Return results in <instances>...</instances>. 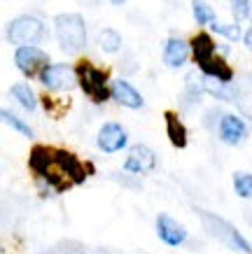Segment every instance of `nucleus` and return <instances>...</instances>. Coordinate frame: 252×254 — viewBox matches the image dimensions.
I'll return each mask as SVG.
<instances>
[{"mask_svg": "<svg viewBox=\"0 0 252 254\" xmlns=\"http://www.w3.org/2000/svg\"><path fill=\"white\" fill-rule=\"evenodd\" d=\"M28 166H31V170L40 180L47 177L54 166V149H49L45 145H35L31 149V156H28Z\"/></svg>", "mask_w": 252, "mask_h": 254, "instance_id": "obj_15", "label": "nucleus"}, {"mask_svg": "<svg viewBox=\"0 0 252 254\" xmlns=\"http://www.w3.org/2000/svg\"><path fill=\"white\" fill-rule=\"evenodd\" d=\"M9 96H12L26 112H35V110H38V96H35V91L31 89V84H26V82H16V84H12Z\"/></svg>", "mask_w": 252, "mask_h": 254, "instance_id": "obj_19", "label": "nucleus"}, {"mask_svg": "<svg viewBox=\"0 0 252 254\" xmlns=\"http://www.w3.org/2000/svg\"><path fill=\"white\" fill-rule=\"evenodd\" d=\"M75 68H77V79H80V89H82L84 96L91 100L93 105H103V103H107L112 98L110 79H107L105 70L96 68L89 61H80Z\"/></svg>", "mask_w": 252, "mask_h": 254, "instance_id": "obj_3", "label": "nucleus"}, {"mask_svg": "<svg viewBox=\"0 0 252 254\" xmlns=\"http://www.w3.org/2000/svg\"><path fill=\"white\" fill-rule=\"evenodd\" d=\"M231 14L234 21H245L252 14V2L250 0H231Z\"/></svg>", "mask_w": 252, "mask_h": 254, "instance_id": "obj_25", "label": "nucleus"}, {"mask_svg": "<svg viewBox=\"0 0 252 254\" xmlns=\"http://www.w3.org/2000/svg\"><path fill=\"white\" fill-rule=\"evenodd\" d=\"M157 168V154L147 145H133L129 149V156L124 161V173H133V175H145Z\"/></svg>", "mask_w": 252, "mask_h": 254, "instance_id": "obj_8", "label": "nucleus"}, {"mask_svg": "<svg viewBox=\"0 0 252 254\" xmlns=\"http://www.w3.org/2000/svg\"><path fill=\"white\" fill-rule=\"evenodd\" d=\"M122 45H124V40L115 28H103V31L98 33V47L105 54H117V52L122 49Z\"/></svg>", "mask_w": 252, "mask_h": 254, "instance_id": "obj_20", "label": "nucleus"}, {"mask_svg": "<svg viewBox=\"0 0 252 254\" xmlns=\"http://www.w3.org/2000/svg\"><path fill=\"white\" fill-rule=\"evenodd\" d=\"M164 122H166V135L170 140V145L177 147V149H182L187 147V128H184V124L180 122V117L175 112H166L164 115Z\"/></svg>", "mask_w": 252, "mask_h": 254, "instance_id": "obj_16", "label": "nucleus"}, {"mask_svg": "<svg viewBox=\"0 0 252 254\" xmlns=\"http://www.w3.org/2000/svg\"><path fill=\"white\" fill-rule=\"evenodd\" d=\"M243 42H245L248 49H252V28H248V31L243 33Z\"/></svg>", "mask_w": 252, "mask_h": 254, "instance_id": "obj_26", "label": "nucleus"}, {"mask_svg": "<svg viewBox=\"0 0 252 254\" xmlns=\"http://www.w3.org/2000/svg\"><path fill=\"white\" fill-rule=\"evenodd\" d=\"M0 117H2V122L7 124L9 128H14L19 135H23V138H33V128L23 122L21 117H16L14 112H9V110H2V112H0Z\"/></svg>", "mask_w": 252, "mask_h": 254, "instance_id": "obj_23", "label": "nucleus"}, {"mask_svg": "<svg viewBox=\"0 0 252 254\" xmlns=\"http://www.w3.org/2000/svg\"><path fill=\"white\" fill-rule=\"evenodd\" d=\"M110 2H112V5H124L126 0H110Z\"/></svg>", "mask_w": 252, "mask_h": 254, "instance_id": "obj_27", "label": "nucleus"}, {"mask_svg": "<svg viewBox=\"0 0 252 254\" xmlns=\"http://www.w3.org/2000/svg\"><path fill=\"white\" fill-rule=\"evenodd\" d=\"M54 33L59 47L68 54H77L86 47V21L77 12H63L54 19Z\"/></svg>", "mask_w": 252, "mask_h": 254, "instance_id": "obj_1", "label": "nucleus"}, {"mask_svg": "<svg viewBox=\"0 0 252 254\" xmlns=\"http://www.w3.org/2000/svg\"><path fill=\"white\" fill-rule=\"evenodd\" d=\"M203 91L210 93L217 100H224V103H231V100L236 98V91H234L231 82H222V79L208 77V75H203Z\"/></svg>", "mask_w": 252, "mask_h": 254, "instance_id": "obj_17", "label": "nucleus"}, {"mask_svg": "<svg viewBox=\"0 0 252 254\" xmlns=\"http://www.w3.org/2000/svg\"><path fill=\"white\" fill-rule=\"evenodd\" d=\"M38 79L49 91H73L75 86H80L77 68L68 65V63H49V65L40 72Z\"/></svg>", "mask_w": 252, "mask_h": 254, "instance_id": "obj_5", "label": "nucleus"}, {"mask_svg": "<svg viewBox=\"0 0 252 254\" xmlns=\"http://www.w3.org/2000/svg\"><path fill=\"white\" fill-rule=\"evenodd\" d=\"M96 145L105 154H117V152H122L124 147L129 145V133L119 122H105L98 128Z\"/></svg>", "mask_w": 252, "mask_h": 254, "instance_id": "obj_7", "label": "nucleus"}, {"mask_svg": "<svg viewBox=\"0 0 252 254\" xmlns=\"http://www.w3.org/2000/svg\"><path fill=\"white\" fill-rule=\"evenodd\" d=\"M234 191L241 198H252V173H234Z\"/></svg>", "mask_w": 252, "mask_h": 254, "instance_id": "obj_24", "label": "nucleus"}, {"mask_svg": "<svg viewBox=\"0 0 252 254\" xmlns=\"http://www.w3.org/2000/svg\"><path fill=\"white\" fill-rule=\"evenodd\" d=\"M45 38V23L33 14H21L7 23V40L12 45H38Z\"/></svg>", "mask_w": 252, "mask_h": 254, "instance_id": "obj_4", "label": "nucleus"}, {"mask_svg": "<svg viewBox=\"0 0 252 254\" xmlns=\"http://www.w3.org/2000/svg\"><path fill=\"white\" fill-rule=\"evenodd\" d=\"M191 59L196 65H203L206 61H210L213 56H217V45L210 38V33H196L191 38Z\"/></svg>", "mask_w": 252, "mask_h": 254, "instance_id": "obj_14", "label": "nucleus"}, {"mask_svg": "<svg viewBox=\"0 0 252 254\" xmlns=\"http://www.w3.org/2000/svg\"><path fill=\"white\" fill-rule=\"evenodd\" d=\"M54 163L73 185H82L86 175H89V166H84L75 154H70L68 149H54Z\"/></svg>", "mask_w": 252, "mask_h": 254, "instance_id": "obj_9", "label": "nucleus"}, {"mask_svg": "<svg viewBox=\"0 0 252 254\" xmlns=\"http://www.w3.org/2000/svg\"><path fill=\"white\" fill-rule=\"evenodd\" d=\"M191 14L199 26H210L215 21V9L203 0H191Z\"/></svg>", "mask_w": 252, "mask_h": 254, "instance_id": "obj_21", "label": "nucleus"}, {"mask_svg": "<svg viewBox=\"0 0 252 254\" xmlns=\"http://www.w3.org/2000/svg\"><path fill=\"white\" fill-rule=\"evenodd\" d=\"M157 236L168 247H180L187 240V229L170 215L161 212V215H157Z\"/></svg>", "mask_w": 252, "mask_h": 254, "instance_id": "obj_10", "label": "nucleus"}, {"mask_svg": "<svg viewBox=\"0 0 252 254\" xmlns=\"http://www.w3.org/2000/svg\"><path fill=\"white\" fill-rule=\"evenodd\" d=\"M47 254H52V252H47Z\"/></svg>", "mask_w": 252, "mask_h": 254, "instance_id": "obj_28", "label": "nucleus"}, {"mask_svg": "<svg viewBox=\"0 0 252 254\" xmlns=\"http://www.w3.org/2000/svg\"><path fill=\"white\" fill-rule=\"evenodd\" d=\"M217 135L224 145L236 147L248 138V124L241 119L238 115H224L217 124Z\"/></svg>", "mask_w": 252, "mask_h": 254, "instance_id": "obj_11", "label": "nucleus"}, {"mask_svg": "<svg viewBox=\"0 0 252 254\" xmlns=\"http://www.w3.org/2000/svg\"><path fill=\"white\" fill-rule=\"evenodd\" d=\"M199 219H201V224H203V229H206L215 240L224 243L229 250L241 252V254H252V245L243 238V233L238 231L231 222H227L224 217L215 215V212H208V210H199Z\"/></svg>", "mask_w": 252, "mask_h": 254, "instance_id": "obj_2", "label": "nucleus"}, {"mask_svg": "<svg viewBox=\"0 0 252 254\" xmlns=\"http://www.w3.org/2000/svg\"><path fill=\"white\" fill-rule=\"evenodd\" d=\"M164 63H166L170 70H180L184 63L189 61L191 56V45L184 42L182 38H168L164 42Z\"/></svg>", "mask_w": 252, "mask_h": 254, "instance_id": "obj_13", "label": "nucleus"}, {"mask_svg": "<svg viewBox=\"0 0 252 254\" xmlns=\"http://www.w3.org/2000/svg\"><path fill=\"white\" fill-rule=\"evenodd\" d=\"M199 70L203 75H208V77H217L222 82H234V68L224 59H220V56H213L210 61L199 65Z\"/></svg>", "mask_w": 252, "mask_h": 254, "instance_id": "obj_18", "label": "nucleus"}, {"mask_svg": "<svg viewBox=\"0 0 252 254\" xmlns=\"http://www.w3.org/2000/svg\"><path fill=\"white\" fill-rule=\"evenodd\" d=\"M110 91H112V100L119 103L122 108H129V110H140L145 105V98L143 93L138 91L136 86L131 84L129 79H112L110 82Z\"/></svg>", "mask_w": 252, "mask_h": 254, "instance_id": "obj_12", "label": "nucleus"}, {"mask_svg": "<svg viewBox=\"0 0 252 254\" xmlns=\"http://www.w3.org/2000/svg\"><path fill=\"white\" fill-rule=\"evenodd\" d=\"M210 31L217 33V35H222L224 40H229V42H238V40L243 38V31H241L238 21H234V23H217V21H213L210 23Z\"/></svg>", "mask_w": 252, "mask_h": 254, "instance_id": "obj_22", "label": "nucleus"}, {"mask_svg": "<svg viewBox=\"0 0 252 254\" xmlns=\"http://www.w3.org/2000/svg\"><path fill=\"white\" fill-rule=\"evenodd\" d=\"M49 54L42 52L38 45H21L14 52V65L26 77H40V72L49 65Z\"/></svg>", "mask_w": 252, "mask_h": 254, "instance_id": "obj_6", "label": "nucleus"}]
</instances>
